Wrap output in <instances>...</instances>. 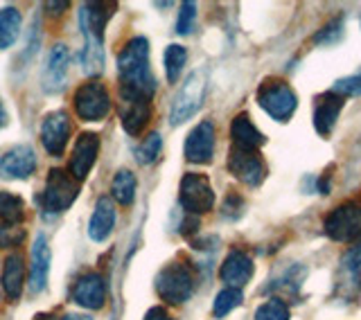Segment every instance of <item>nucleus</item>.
I'll list each match as a JSON object with an SVG mask.
<instances>
[{
	"label": "nucleus",
	"mask_w": 361,
	"mask_h": 320,
	"mask_svg": "<svg viewBox=\"0 0 361 320\" xmlns=\"http://www.w3.org/2000/svg\"><path fill=\"white\" fill-rule=\"evenodd\" d=\"M120 75V99L127 97H154L156 79L149 68V41L145 37H133L124 43L118 54Z\"/></svg>",
	"instance_id": "nucleus-1"
},
{
	"label": "nucleus",
	"mask_w": 361,
	"mask_h": 320,
	"mask_svg": "<svg viewBox=\"0 0 361 320\" xmlns=\"http://www.w3.org/2000/svg\"><path fill=\"white\" fill-rule=\"evenodd\" d=\"M195 271L188 266L185 261H172V264L163 266L156 276V293L158 298L167 304H183L195 293Z\"/></svg>",
	"instance_id": "nucleus-2"
},
{
	"label": "nucleus",
	"mask_w": 361,
	"mask_h": 320,
	"mask_svg": "<svg viewBox=\"0 0 361 320\" xmlns=\"http://www.w3.org/2000/svg\"><path fill=\"white\" fill-rule=\"evenodd\" d=\"M206 90H208V77L203 70H195L185 84L180 86V90L176 93L174 101H172V111H169V122L178 127L185 120H190L192 116H197L199 109L203 106V99H206Z\"/></svg>",
	"instance_id": "nucleus-3"
},
{
	"label": "nucleus",
	"mask_w": 361,
	"mask_h": 320,
	"mask_svg": "<svg viewBox=\"0 0 361 320\" xmlns=\"http://www.w3.org/2000/svg\"><path fill=\"white\" fill-rule=\"evenodd\" d=\"M79 197V180L71 176L66 169H50L48 180H45V190L41 197V208L50 214L66 212Z\"/></svg>",
	"instance_id": "nucleus-4"
},
{
	"label": "nucleus",
	"mask_w": 361,
	"mask_h": 320,
	"mask_svg": "<svg viewBox=\"0 0 361 320\" xmlns=\"http://www.w3.org/2000/svg\"><path fill=\"white\" fill-rule=\"evenodd\" d=\"M73 106H75L77 118L82 122H102L113 109L106 86L102 82H95V79L82 84L75 90Z\"/></svg>",
	"instance_id": "nucleus-5"
},
{
	"label": "nucleus",
	"mask_w": 361,
	"mask_h": 320,
	"mask_svg": "<svg viewBox=\"0 0 361 320\" xmlns=\"http://www.w3.org/2000/svg\"><path fill=\"white\" fill-rule=\"evenodd\" d=\"M257 101L271 118L278 122H287L298 106L296 93L282 79H267L257 88Z\"/></svg>",
	"instance_id": "nucleus-6"
},
{
	"label": "nucleus",
	"mask_w": 361,
	"mask_h": 320,
	"mask_svg": "<svg viewBox=\"0 0 361 320\" xmlns=\"http://www.w3.org/2000/svg\"><path fill=\"white\" fill-rule=\"evenodd\" d=\"M323 230L332 242H341V244L355 242L361 235V205L355 201L341 203L325 216Z\"/></svg>",
	"instance_id": "nucleus-7"
},
{
	"label": "nucleus",
	"mask_w": 361,
	"mask_h": 320,
	"mask_svg": "<svg viewBox=\"0 0 361 320\" xmlns=\"http://www.w3.org/2000/svg\"><path fill=\"white\" fill-rule=\"evenodd\" d=\"M178 201L183 205V210L192 216L210 212L214 205V192L208 176L195 174V171L185 174L178 185Z\"/></svg>",
	"instance_id": "nucleus-8"
},
{
	"label": "nucleus",
	"mask_w": 361,
	"mask_h": 320,
	"mask_svg": "<svg viewBox=\"0 0 361 320\" xmlns=\"http://www.w3.org/2000/svg\"><path fill=\"white\" fill-rule=\"evenodd\" d=\"M228 171L237 180H242L244 185L251 187H257L267 176L264 160L259 158V154L251 149H240V147H233L228 156Z\"/></svg>",
	"instance_id": "nucleus-9"
},
{
	"label": "nucleus",
	"mask_w": 361,
	"mask_h": 320,
	"mask_svg": "<svg viewBox=\"0 0 361 320\" xmlns=\"http://www.w3.org/2000/svg\"><path fill=\"white\" fill-rule=\"evenodd\" d=\"M37 171V154L30 144L11 147L5 154H0V178L25 180Z\"/></svg>",
	"instance_id": "nucleus-10"
},
{
	"label": "nucleus",
	"mask_w": 361,
	"mask_h": 320,
	"mask_svg": "<svg viewBox=\"0 0 361 320\" xmlns=\"http://www.w3.org/2000/svg\"><path fill=\"white\" fill-rule=\"evenodd\" d=\"M71 138V118L66 111H52L41 122V142L50 156H61Z\"/></svg>",
	"instance_id": "nucleus-11"
},
{
	"label": "nucleus",
	"mask_w": 361,
	"mask_h": 320,
	"mask_svg": "<svg viewBox=\"0 0 361 320\" xmlns=\"http://www.w3.org/2000/svg\"><path fill=\"white\" fill-rule=\"evenodd\" d=\"M361 291V239L341 259L336 276V293L345 300L357 298Z\"/></svg>",
	"instance_id": "nucleus-12"
},
{
	"label": "nucleus",
	"mask_w": 361,
	"mask_h": 320,
	"mask_svg": "<svg viewBox=\"0 0 361 320\" xmlns=\"http://www.w3.org/2000/svg\"><path fill=\"white\" fill-rule=\"evenodd\" d=\"M185 158L195 165H208L214 156V124L210 120L199 122L185 138Z\"/></svg>",
	"instance_id": "nucleus-13"
},
{
	"label": "nucleus",
	"mask_w": 361,
	"mask_h": 320,
	"mask_svg": "<svg viewBox=\"0 0 361 320\" xmlns=\"http://www.w3.org/2000/svg\"><path fill=\"white\" fill-rule=\"evenodd\" d=\"M71 300L84 309L99 312L106 304V280L99 273H86L75 282Z\"/></svg>",
	"instance_id": "nucleus-14"
},
{
	"label": "nucleus",
	"mask_w": 361,
	"mask_h": 320,
	"mask_svg": "<svg viewBox=\"0 0 361 320\" xmlns=\"http://www.w3.org/2000/svg\"><path fill=\"white\" fill-rule=\"evenodd\" d=\"M68 63H71V54H68L66 45L63 43L52 45L41 75V86L45 93H59V90H63L68 77Z\"/></svg>",
	"instance_id": "nucleus-15"
},
{
	"label": "nucleus",
	"mask_w": 361,
	"mask_h": 320,
	"mask_svg": "<svg viewBox=\"0 0 361 320\" xmlns=\"http://www.w3.org/2000/svg\"><path fill=\"white\" fill-rule=\"evenodd\" d=\"M253 273H255V264H253L251 255H246L240 248H233L231 253L226 255L224 264L219 269V278H221V282H226V287L242 289L244 284L251 282Z\"/></svg>",
	"instance_id": "nucleus-16"
},
{
	"label": "nucleus",
	"mask_w": 361,
	"mask_h": 320,
	"mask_svg": "<svg viewBox=\"0 0 361 320\" xmlns=\"http://www.w3.org/2000/svg\"><path fill=\"white\" fill-rule=\"evenodd\" d=\"M97 154H99V135L95 133H82L79 138L75 140V147H73V156H71V176L75 180H82L90 174V169H93L95 160H97Z\"/></svg>",
	"instance_id": "nucleus-17"
},
{
	"label": "nucleus",
	"mask_w": 361,
	"mask_h": 320,
	"mask_svg": "<svg viewBox=\"0 0 361 320\" xmlns=\"http://www.w3.org/2000/svg\"><path fill=\"white\" fill-rule=\"evenodd\" d=\"M120 122L129 135H140L152 120V99L149 97H127L120 99Z\"/></svg>",
	"instance_id": "nucleus-18"
},
{
	"label": "nucleus",
	"mask_w": 361,
	"mask_h": 320,
	"mask_svg": "<svg viewBox=\"0 0 361 320\" xmlns=\"http://www.w3.org/2000/svg\"><path fill=\"white\" fill-rule=\"evenodd\" d=\"M343 99L345 97L332 93V90H327V93L316 97V106H314V129L319 131L323 138H327V135L332 133L338 116H341Z\"/></svg>",
	"instance_id": "nucleus-19"
},
{
	"label": "nucleus",
	"mask_w": 361,
	"mask_h": 320,
	"mask_svg": "<svg viewBox=\"0 0 361 320\" xmlns=\"http://www.w3.org/2000/svg\"><path fill=\"white\" fill-rule=\"evenodd\" d=\"M113 228H116V205L109 197H99L88 221V237L93 242H106Z\"/></svg>",
	"instance_id": "nucleus-20"
},
{
	"label": "nucleus",
	"mask_w": 361,
	"mask_h": 320,
	"mask_svg": "<svg viewBox=\"0 0 361 320\" xmlns=\"http://www.w3.org/2000/svg\"><path fill=\"white\" fill-rule=\"evenodd\" d=\"M50 273V246L45 235H37L32 246V271H30V289L32 293H41L48 284Z\"/></svg>",
	"instance_id": "nucleus-21"
},
{
	"label": "nucleus",
	"mask_w": 361,
	"mask_h": 320,
	"mask_svg": "<svg viewBox=\"0 0 361 320\" xmlns=\"http://www.w3.org/2000/svg\"><path fill=\"white\" fill-rule=\"evenodd\" d=\"M231 138H233L235 147H240V149H251V152H257L259 147L267 142V138L257 131L253 120L248 118L246 113H240V116L233 120V124H231Z\"/></svg>",
	"instance_id": "nucleus-22"
},
{
	"label": "nucleus",
	"mask_w": 361,
	"mask_h": 320,
	"mask_svg": "<svg viewBox=\"0 0 361 320\" xmlns=\"http://www.w3.org/2000/svg\"><path fill=\"white\" fill-rule=\"evenodd\" d=\"M0 284L9 300H18L23 293V284H25V261L20 255H9L3 264V276H0Z\"/></svg>",
	"instance_id": "nucleus-23"
},
{
	"label": "nucleus",
	"mask_w": 361,
	"mask_h": 320,
	"mask_svg": "<svg viewBox=\"0 0 361 320\" xmlns=\"http://www.w3.org/2000/svg\"><path fill=\"white\" fill-rule=\"evenodd\" d=\"M23 27V16L16 7H5L0 9V50H7L16 43L20 37Z\"/></svg>",
	"instance_id": "nucleus-24"
},
{
	"label": "nucleus",
	"mask_w": 361,
	"mask_h": 320,
	"mask_svg": "<svg viewBox=\"0 0 361 320\" xmlns=\"http://www.w3.org/2000/svg\"><path fill=\"white\" fill-rule=\"evenodd\" d=\"M84 48L79 52V61H82L84 70L88 75H95V73H102V66H104V52H102V41L95 39L93 34L84 32Z\"/></svg>",
	"instance_id": "nucleus-25"
},
{
	"label": "nucleus",
	"mask_w": 361,
	"mask_h": 320,
	"mask_svg": "<svg viewBox=\"0 0 361 320\" xmlns=\"http://www.w3.org/2000/svg\"><path fill=\"white\" fill-rule=\"evenodd\" d=\"M135 187H138V183H135V176L131 174L129 169H120L116 178L111 183V197L116 199L120 205H131L133 199H135Z\"/></svg>",
	"instance_id": "nucleus-26"
},
{
	"label": "nucleus",
	"mask_w": 361,
	"mask_h": 320,
	"mask_svg": "<svg viewBox=\"0 0 361 320\" xmlns=\"http://www.w3.org/2000/svg\"><path fill=\"white\" fill-rule=\"evenodd\" d=\"M163 61H165V75H167V82L169 84H176L180 73H183L185 68V61H188V50L183 45L178 43H172L167 45V50L163 54Z\"/></svg>",
	"instance_id": "nucleus-27"
},
{
	"label": "nucleus",
	"mask_w": 361,
	"mask_h": 320,
	"mask_svg": "<svg viewBox=\"0 0 361 320\" xmlns=\"http://www.w3.org/2000/svg\"><path fill=\"white\" fill-rule=\"evenodd\" d=\"M0 216L5 223L20 226L23 216H25V201L14 192H0Z\"/></svg>",
	"instance_id": "nucleus-28"
},
{
	"label": "nucleus",
	"mask_w": 361,
	"mask_h": 320,
	"mask_svg": "<svg viewBox=\"0 0 361 320\" xmlns=\"http://www.w3.org/2000/svg\"><path fill=\"white\" fill-rule=\"evenodd\" d=\"M244 295H242V289H231L226 287L224 291L217 293V298H214V307H212V314L217 318H224L228 316L231 312H235L237 307L242 304Z\"/></svg>",
	"instance_id": "nucleus-29"
},
{
	"label": "nucleus",
	"mask_w": 361,
	"mask_h": 320,
	"mask_svg": "<svg viewBox=\"0 0 361 320\" xmlns=\"http://www.w3.org/2000/svg\"><path fill=\"white\" fill-rule=\"evenodd\" d=\"M161 149H163L161 133H149L138 144V149H135V160H138L140 165H152L158 160V156H161Z\"/></svg>",
	"instance_id": "nucleus-30"
},
{
	"label": "nucleus",
	"mask_w": 361,
	"mask_h": 320,
	"mask_svg": "<svg viewBox=\"0 0 361 320\" xmlns=\"http://www.w3.org/2000/svg\"><path fill=\"white\" fill-rule=\"evenodd\" d=\"M305 276H307V271H305V266L293 264V266H289L285 273H282V278H280V280H274V284L269 287V291L280 289V291H285V293H296V289H300V284H302Z\"/></svg>",
	"instance_id": "nucleus-31"
},
{
	"label": "nucleus",
	"mask_w": 361,
	"mask_h": 320,
	"mask_svg": "<svg viewBox=\"0 0 361 320\" xmlns=\"http://www.w3.org/2000/svg\"><path fill=\"white\" fill-rule=\"evenodd\" d=\"M255 320H289V307L282 298H271L257 307Z\"/></svg>",
	"instance_id": "nucleus-32"
},
{
	"label": "nucleus",
	"mask_w": 361,
	"mask_h": 320,
	"mask_svg": "<svg viewBox=\"0 0 361 320\" xmlns=\"http://www.w3.org/2000/svg\"><path fill=\"white\" fill-rule=\"evenodd\" d=\"M25 239V228L14 226V223H3L0 226V248H18Z\"/></svg>",
	"instance_id": "nucleus-33"
},
{
	"label": "nucleus",
	"mask_w": 361,
	"mask_h": 320,
	"mask_svg": "<svg viewBox=\"0 0 361 320\" xmlns=\"http://www.w3.org/2000/svg\"><path fill=\"white\" fill-rule=\"evenodd\" d=\"M332 93L341 95V97L361 95V70L357 75H350V77H343V79H338V82H334Z\"/></svg>",
	"instance_id": "nucleus-34"
},
{
	"label": "nucleus",
	"mask_w": 361,
	"mask_h": 320,
	"mask_svg": "<svg viewBox=\"0 0 361 320\" xmlns=\"http://www.w3.org/2000/svg\"><path fill=\"white\" fill-rule=\"evenodd\" d=\"M341 39H343V23L341 20H332L330 25H325L319 34H314L316 45H334Z\"/></svg>",
	"instance_id": "nucleus-35"
},
{
	"label": "nucleus",
	"mask_w": 361,
	"mask_h": 320,
	"mask_svg": "<svg viewBox=\"0 0 361 320\" xmlns=\"http://www.w3.org/2000/svg\"><path fill=\"white\" fill-rule=\"evenodd\" d=\"M195 20H197V5L195 3H183L178 11V18H176V32L178 34H190L192 27H195Z\"/></svg>",
	"instance_id": "nucleus-36"
},
{
	"label": "nucleus",
	"mask_w": 361,
	"mask_h": 320,
	"mask_svg": "<svg viewBox=\"0 0 361 320\" xmlns=\"http://www.w3.org/2000/svg\"><path fill=\"white\" fill-rule=\"evenodd\" d=\"M244 210H246V203H244V199L240 197V194L231 192L228 197L224 199V205H221V214L226 216V219H231V221L240 219V216L244 214Z\"/></svg>",
	"instance_id": "nucleus-37"
},
{
	"label": "nucleus",
	"mask_w": 361,
	"mask_h": 320,
	"mask_svg": "<svg viewBox=\"0 0 361 320\" xmlns=\"http://www.w3.org/2000/svg\"><path fill=\"white\" fill-rule=\"evenodd\" d=\"M145 320H176V318L169 316L165 307H152V309L145 314Z\"/></svg>",
	"instance_id": "nucleus-38"
},
{
	"label": "nucleus",
	"mask_w": 361,
	"mask_h": 320,
	"mask_svg": "<svg viewBox=\"0 0 361 320\" xmlns=\"http://www.w3.org/2000/svg\"><path fill=\"white\" fill-rule=\"evenodd\" d=\"M199 230V219H197V216H188V219L183 221V223H180V233H183L185 237H190V235H195Z\"/></svg>",
	"instance_id": "nucleus-39"
},
{
	"label": "nucleus",
	"mask_w": 361,
	"mask_h": 320,
	"mask_svg": "<svg viewBox=\"0 0 361 320\" xmlns=\"http://www.w3.org/2000/svg\"><path fill=\"white\" fill-rule=\"evenodd\" d=\"M68 5H71V3H66V0H63V3H45V9H54L52 16H61L63 9H68Z\"/></svg>",
	"instance_id": "nucleus-40"
},
{
	"label": "nucleus",
	"mask_w": 361,
	"mask_h": 320,
	"mask_svg": "<svg viewBox=\"0 0 361 320\" xmlns=\"http://www.w3.org/2000/svg\"><path fill=\"white\" fill-rule=\"evenodd\" d=\"M61 320H93L88 314H66Z\"/></svg>",
	"instance_id": "nucleus-41"
},
{
	"label": "nucleus",
	"mask_w": 361,
	"mask_h": 320,
	"mask_svg": "<svg viewBox=\"0 0 361 320\" xmlns=\"http://www.w3.org/2000/svg\"><path fill=\"white\" fill-rule=\"evenodd\" d=\"M7 109H5V104H3V101H0V129H3L5 127V124H7Z\"/></svg>",
	"instance_id": "nucleus-42"
},
{
	"label": "nucleus",
	"mask_w": 361,
	"mask_h": 320,
	"mask_svg": "<svg viewBox=\"0 0 361 320\" xmlns=\"http://www.w3.org/2000/svg\"><path fill=\"white\" fill-rule=\"evenodd\" d=\"M34 320H56V318H54L52 314H39V316L34 318Z\"/></svg>",
	"instance_id": "nucleus-43"
}]
</instances>
